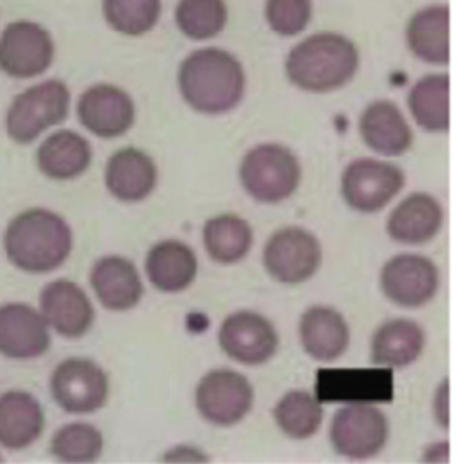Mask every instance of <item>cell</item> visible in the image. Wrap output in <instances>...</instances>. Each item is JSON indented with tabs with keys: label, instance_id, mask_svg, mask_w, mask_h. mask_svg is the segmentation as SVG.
<instances>
[{
	"label": "cell",
	"instance_id": "cell-29",
	"mask_svg": "<svg viewBox=\"0 0 464 464\" xmlns=\"http://www.w3.org/2000/svg\"><path fill=\"white\" fill-rule=\"evenodd\" d=\"M228 22V5L225 0H178L174 7V24L178 31L194 42H205L218 36Z\"/></svg>",
	"mask_w": 464,
	"mask_h": 464
},
{
	"label": "cell",
	"instance_id": "cell-6",
	"mask_svg": "<svg viewBox=\"0 0 464 464\" xmlns=\"http://www.w3.org/2000/svg\"><path fill=\"white\" fill-rule=\"evenodd\" d=\"M328 435L339 455L353 460L370 459L388 440V419L373 404L348 402L334 413Z\"/></svg>",
	"mask_w": 464,
	"mask_h": 464
},
{
	"label": "cell",
	"instance_id": "cell-10",
	"mask_svg": "<svg viewBox=\"0 0 464 464\" xmlns=\"http://www.w3.org/2000/svg\"><path fill=\"white\" fill-rule=\"evenodd\" d=\"M254 404V390L245 375L228 368L205 373L196 388V408L216 426H232L246 417Z\"/></svg>",
	"mask_w": 464,
	"mask_h": 464
},
{
	"label": "cell",
	"instance_id": "cell-30",
	"mask_svg": "<svg viewBox=\"0 0 464 464\" xmlns=\"http://www.w3.org/2000/svg\"><path fill=\"white\" fill-rule=\"evenodd\" d=\"M274 420L286 437L303 440L319 430L323 406L310 392L292 390L274 406Z\"/></svg>",
	"mask_w": 464,
	"mask_h": 464
},
{
	"label": "cell",
	"instance_id": "cell-9",
	"mask_svg": "<svg viewBox=\"0 0 464 464\" xmlns=\"http://www.w3.org/2000/svg\"><path fill=\"white\" fill-rule=\"evenodd\" d=\"M404 174L390 161L357 158L341 176V194L346 205L357 212L372 214L384 208L402 188Z\"/></svg>",
	"mask_w": 464,
	"mask_h": 464
},
{
	"label": "cell",
	"instance_id": "cell-26",
	"mask_svg": "<svg viewBox=\"0 0 464 464\" xmlns=\"http://www.w3.org/2000/svg\"><path fill=\"white\" fill-rule=\"evenodd\" d=\"M91 163L89 141L74 130L49 134L36 150V165L51 179H72Z\"/></svg>",
	"mask_w": 464,
	"mask_h": 464
},
{
	"label": "cell",
	"instance_id": "cell-1",
	"mask_svg": "<svg viewBox=\"0 0 464 464\" xmlns=\"http://www.w3.org/2000/svg\"><path fill=\"white\" fill-rule=\"evenodd\" d=\"M359 63L361 54L353 40L337 31H317L286 53L285 74L299 91L328 94L350 83Z\"/></svg>",
	"mask_w": 464,
	"mask_h": 464
},
{
	"label": "cell",
	"instance_id": "cell-27",
	"mask_svg": "<svg viewBox=\"0 0 464 464\" xmlns=\"http://www.w3.org/2000/svg\"><path fill=\"white\" fill-rule=\"evenodd\" d=\"M406 103L422 130L446 132L450 129V76L446 72L424 74L410 87Z\"/></svg>",
	"mask_w": 464,
	"mask_h": 464
},
{
	"label": "cell",
	"instance_id": "cell-19",
	"mask_svg": "<svg viewBox=\"0 0 464 464\" xmlns=\"http://www.w3.org/2000/svg\"><path fill=\"white\" fill-rule=\"evenodd\" d=\"M299 341L303 350L315 361L339 359L350 344L346 319L330 306H310L299 319Z\"/></svg>",
	"mask_w": 464,
	"mask_h": 464
},
{
	"label": "cell",
	"instance_id": "cell-14",
	"mask_svg": "<svg viewBox=\"0 0 464 464\" xmlns=\"http://www.w3.org/2000/svg\"><path fill=\"white\" fill-rule=\"evenodd\" d=\"M219 346L241 364H263L277 350L279 337L274 324L261 314L239 310L230 314L219 326Z\"/></svg>",
	"mask_w": 464,
	"mask_h": 464
},
{
	"label": "cell",
	"instance_id": "cell-31",
	"mask_svg": "<svg viewBox=\"0 0 464 464\" xmlns=\"http://www.w3.org/2000/svg\"><path fill=\"white\" fill-rule=\"evenodd\" d=\"M105 24L123 36H143L161 16V0H102Z\"/></svg>",
	"mask_w": 464,
	"mask_h": 464
},
{
	"label": "cell",
	"instance_id": "cell-32",
	"mask_svg": "<svg viewBox=\"0 0 464 464\" xmlns=\"http://www.w3.org/2000/svg\"><path fill=\"white\" fill-rule=\"evenodd\" d=\"M103 450V437L98 428L87 422H71L56 430L51 440V453L62 462H92Z\"/></svg>",
	"mask_w": 464,
	"mask_h": 464
},
{
	"label": "cell",
	"instance_id": "cell-13",
	"mask_svg": "<svg viewBox=\"0 0 464 464\" xmlns=\"http://www.w3.org/2000/svg\"><path fill=\"white\" fill-rule=\"evenodd\" d=\"M76 114L78 121L94 136L118 138L134 125L136 107L121 87L96 83L80 94Z\"/></svg>",
	"mask_w": 464,
	"mask_h": 464
},
{
	"label": "cell",
	"instance_id": "cell-23",
	"mask_svg": "<svg viewBox=\"0 0 464 464\" xmlns=\"http://www.w3.org/2000/svg\"><path fill=\"white\" fill-rule=\"evenodd\" d=\"M424 330L411 319L384 321L372 335L370 359L375 366L402 368L417 361L424 350Z\"/></svg>",
	"mask_w": 464,
	"mask_h": 464
},
{
	"label": "cell",
	"instance_id": "cell-5",
	"mask_svg": "<svg viewBox=\"0 0 464 464\" xmlns=\"http://www.w3.org/2000/svg\"><path fill=\"white\" fill-rule=\"evenodd\" d=\"M71 92L62 80H44L16 94L5 112V132L16 143H31L45 129L67 118Z\"/></svg>",
	"mask_w": 464,
	"mask_h": 464
},
{
	"label": "cell",
	"instance_id": "cell-24",
	"mask_svg": "<svg viewBox=\"0 0 464 464\" xmlns=\"http://www.w3.org/2000/svg\"><path fill=\"white\" fill-rule=\"evenodd\" d=\"M149 281L160 290L176 294L185 290L196 277L198 259L190 246L178 239L156 243L145 257Z\"/></svg>",
	"mask_w": 464,
	"mask_h": 464
},
{
	"label": "cell",
	"instance_id": "cell-21",
	"mask_svg": "<svg viewBox=\"0 0 464 464\" xmlns=\"http://www.w3.org/2000/svg\"><path fill=\"white\" fill-rule=\"evenodd\" d=\"M91 286L109 310H129L143 295V285L132 261L121 256L100 257L91 268Z\"/></svg>",
	"mask_w": 464,
	"mask_h": 464
},
{
	"label": "cell",
	"instance_id": "cell-4",
	"mask_svg": "<svg viewBox=\"0 0 464 464\" xmlns=\"http://www.w3.org/2000/svg\"><path fill=\"white\" fill-rule=\"evenodd\" d=\"M239 179L246 194L256 201L279 203L299 187L301 165L297 156L285 145L261 143L245 154Z\"/></svg>",
	"mask_w": 464,
	"mask_h": 464
},
{
	"label": "cell",
	"instance_id": "cell-35",
	"mask_svg": "<svg viewBox=\"0 0 464 464\" xmlns=\"http://www.w3.org/2000/svg\"><path fill=\"white\" fill-rule=\"evenodd\" d=\"M422 460L424 462H442V464H446L450 460V442L448 440H439V442L430 444L424 450Z\"/></svg>",
	"mask_w": 464,
	"mask_h": 464
},
{
	"label": "cell",
	"instance_id": "cell-34",
	"mask_svg": "<svg viewBox=\"0 0 464 464\" xmlns=\"http://www.w3.org/2000/svg\"><path fill=\"white\" fill-rule=\"evenodd\" d=\"M448 393H450V382L448 379H442L440 384L437 386L435 390V395H433V417L437 420V424L444 430L450 428V399H448Z\"/></svg>",
	"mask_w": 464,
	"mask_h": 464
},
{
	"label": "cell",
	"instance_id": "cell-20",
	"mask_svg": "<svg viewBox=\"0 0 464 464\" xmlns=\"http://www.w3.org/2000/svg\"><path fill=\"white\" fill-rule=\"evenodd\" d=\"M442 218V207L433 196L413 192L393 207L386 219V232L397 243L420 245L439 234Z\"/></svg>",
	"mask_w": 464,
	"mask_h": 464
},
{
	"label": "cell",
	"instance_id": "cell-16",
	"mask_svg": "<svg viewBox=\"0 0 464 464\" xmlns=\"http://www.w3.org/2000/svg\"><path fill=\"white\" fill-rule=\"evenodd\" d=\"M42 312L24 303L0 306V353L11 359H33L47 352L49 330Z\"/></svg>",
	"mask_w": 464,
	"mask_h": 464
},
{
	"label": "cell",
	"instance_id": "cell-8",
	"mask_svg": "<svg viewBox=\"0 0 464 464\" xmlns=\"http://www.w3.org/2000/svg\"><path fill=\"white\" fill-rule=\"evenodd\" d=\"M319 239L306 228L285 227L274 232L263 248V265L268 276L285 285L310 279L321 266Z\"/></svg>",
	"mask_w": 464,
	"mask_h": 464
},
{
	"label": "cell",
	"instance_id": "cell-33",
	"mask_svg": "<svg viewBox=\"0 0 464 464\" xmlns=\"http://www.w3.org/2000/svg\"><path fill=\"white\" fill-rule=\"evenodd\" d=\"M312 0H265L263 16L268 29L283 38L301 34L312 22Z\"/></svg>",
	"mask_w": 464,
	"mask_h": 464
},
{
	"label": "cell",
	"instance_id": "cell-2",
	"mask_svg": "<svg viewBox=\"0 0 464 464\" xmlns=\"http://www.w3.org/2000/svg\"><path fill=\"white\" fill-rule=\"evenodd\" d=\"M176 80L185 103L210 116L236 109L246 85L243 63L221 47H199L188 53L179 63Z\"/></svg>",
	"mask_w": 464,
	"mask_h": 464
},
{
	"label": "cell",
	"instance_id": "cell-25",
	"mask_svg": "<svg viewBox=\"0 0 464 464\" xmlns=\"http://www.w3.org/2000/svg\"><path fill=\"white\" fill-rule=\"evenodd\" d=\"M40 402L27 392L11 390L0 395V446L22 450L31 446L44 430Z\"/></svg>",
	"mask_w": 464,
	"mask_h": 464
},
{
	"label": "cell",
	"instance_id": "cell-18",
	"mask_svg": "<svg viewBox=\"0 0 464 464\" xmlns=\"http://www.w3.org/2000/svg\"><path fill=\"white\" fill-rule=\"evenodd\" d=\"M404 42L417 60L428 65H448L450 7L446 4H428L417 9L406 22Z\"/></svg>",
	"mask_w": 464,
	"mask_h": 464
},
{
	"label": "cell",
	"instance_id": "cell-28",
	"mask_svg": "<svg viewBox=\"0 0 464 464\" xmlns=\"http://www.w3.org/2000/svg\"><path fill=\"white\" fill-rule=\"evenodd\" d=\"M250 225L236 214H219L203 227V245L210 259L221 265L241 261L252 246Z\"/></svg>",
	"mask_w": 464,
	"mask_h": 464
},
{
	"label": "cell",
	"instance_id": "cell-3",
	"mask_svg": "<svg viewBox=\"0 0 464 464\" xmlns=\"http://www.w3.org/2000/svg\"><path fill=\"white\" fill-rule=\"evenodd\" d=\"M71 248L69 225L47 208H29L18 214L4 232L5 256L24 272H51L67 259Z\"/></svg>",
	"mask_w": 464,
	"mask_h": 464
},
{
	"label": "cell",
	"instance_id": "cell-12",
	"mask_svg": "<svg viewBox=\"0 0 464 464\" xmlns=\"http://www.w3.org/2000/svg\"><path fill=\"white\" fill-rule=\"evenodd\" d=\"M437 265L420 254H399L388 259L379 276L382 294L397 306L419 308L431 301L439 290Z\"/></svg>",
	"mask_w": 464,
	"mask_h": 464
},
{
	"label": "cell",
	"instance_id": "cell-7",
	"mask_svg": "<svg viewBox=\"0 0 464 464\" xmlns=\"http://www.w3.org/2000/svg\"><path fill=\"white\" fill-rule=\"evenodd\" d=\"M54 60L51 33L33 20H13L0 33V71L25 80L44 74Z\"/></svg>",
	"mask_w": 464,
	"mask_h": 464
},
{
	"label": "cell",
	"instance_id": "cell-11",
	"mask_svg": "<svg viewBox=\"0 0 464 464\" xmlns=\"http://www.w3.org/2000/svg\"><path fill=\"white\" fill-rule=\"evenodd\" d=\"M51 393L56 404L69 413H92L109 397V377L91 359L71 357L62 361L51 375Z\"/></svg>",
	"mask_w": 464,
	"mask_h": 464
},
{
	"label": "cell",
	"instance_id": "cell-17",
	"mask_svg": "<svg viewBox=\"0 0 464 464\" xmlns=\"http://www.w3.org/2000/svg\"><path fill=\"white\" fill-rule=\"evenodd\" d=\"M359 134L370 150L388 158L404 154L413 141L406 116L390 100H373L362 109Z\"/></svg>",
	"mask_w": 464,
	"mask_h": 464
},
{
	"label": "cell",
	"instance_id": "cell-22",
	"mask_svg": "<svg viewBox=\"0 0 464 464\" xmlns=\"http://www.w3.org/2000/svg\"><path fill=\"white\" fill-rule=\"evenodd\" d=\"M158 169L152 158L140 149L114 152L105 167V185L120 201L134 203L145 199L156 187Z\"/></svg>",
	"mask_w": 464,
	"mask_h": 464
},
{
	"label": "cell",
	"instance_id": "cell-15",
	"mask_svg": "<svg viewBox=\"0 0 464 464\" xmlns=\"http://www.w3.org/2000/svg\"><path fill=\"white\" fill-rule=\"evenodd\" d=\"M40 312L53 330L71 339L82 337L94 319L87 294L67 279H56L44 286L40 294Z\"/></svg>",
	"mask_w": 464,
	"mask_h": 464
}]
</instances>
